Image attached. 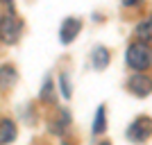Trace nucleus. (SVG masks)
Returning <instances> with one entry per match:
<instances>
[{
	"label": "nucleus",
	"mask_w": 152,
	"mask_h": 145,
	"mask_svg": "<svg viewBox=\"0 0 152 145\" xmlns=\"http://www.w3.org/2000/svg\"><path fill=\"white\" fill-rule=\"evenodd\" d=\"M55 88H52V77H45L43 79V86H41V100L43 102H55V93H52Z\"/></svg>",
	"instance_id": "nucleus-11"
},
{
	"label": "nucleus",
	"mask_w": 152,
	"mask_h": 145,
	"mask_svg": "<svg viewBox=\"0 0 152 145\" xmlns=\"http://www.w3.org/2000/svg\"><path fill=\"white\" fill-rule=\"evenodd\" d=\"M64 145H70V143H64Z\"/></svg>",
	"instance_id": "nucleus-16"
},
{
	"label": "nucleus",
	"mask_w": 152,
	"mask_h": 145,
	"mask_svg": "<svg viewBox=\"0 0 152 145\" xmlns=\"http://www.w3.org/2000/svg\"><path fill=\"white\" fill-rule=\"evenodd\" d=\"M16 134H18V129H16V122L9 118H2L0 120V145H9L16 141Z\"/></svg>",
	"instance_id": "nucleus-6"
},
{
	"label": "nucleus",
	"mask_w": 152,
	"mask_h": 145,
	"mask_svg": "<svg viewBox=\"0 0 152 145\" xmlns=\"http://www.w3.org/2000/svg\"><path fill=\"white\" fill-rule=\"evenodd\" d=\"M125 136L132 143H145L152 136V118L150 116H139L136 120H132V125L127 127Z\"/></svg>",
	"instance_id": "nucleus-3"
},
{
	"label": "nucleus",
	"mask_w": 152,
	"mask_h": 145,
	"mask_svg": "<svg viewBox=\"0 0 152 145\" xmlns=\"http://www.w3.org/2000/svg\"><path fill=\"white\" fill-rule=\"evenodd\" d=\"M125 61L134 73H145L152 68V48L148 43L134 41L125 52Z\"/></svg>",
	"instance_id": "nucleus-1"
},
{
	"label": "nucleus",
	"mask_w": 152,
	"mask_h": 145,
	"mask_svg": "<svg viewBox=\"0 0 152 145\" xmlns=\"http://www.w3.org/2000/svg\"><path fill=\"white\" fill-rule=\"evenodd\" d=\"M100 145H111V143H107V141H102V143H100Z\"/></svg>",
	"instance_id": "nucleus-15"
},
{
	"label": "nucleus",
	"mask_w": 152,
	"mask_h": 145,
	"mask_svg": "<svg viewBox=\"0 0 152 145\" xmlns=\"http://www.w3.org/2000/svg\"><path fill=\"white\" fill-rule=\"evenodd\" d=\"M134 36H136V41H141V43H148V45L152 43V14L145 16L139 25L134 27Z\"/></svg>",
	"instance_id": "nucleus-7"
},
{
	"label": "nucleus",
	"mask_w": 152,
	"mask_h": 145,
	"mask_svg": "<svg viewBox=\"0 0 152 145\" xmlns=\"http://www.w3.org/2000/svg\"><path fill=\"white\" fill-rule=\"evenodd\" d=\"M2 2H5V5H9V7H12V0H2Z\"/></svg>",
	"instance_id": "nucleus-14"
},
{
	"label": "nucleus",
	"mask_w": 152,
	"mask_h": 145,
	"mask_svg": "<svg viewBox=\"0 0 152 145\" xmlns=\"http://www.w3.org/2000/svg\"><path fill=\"white\" fill-rule=\"evenodd\" d=\"M80 30H82V20H80V18H75V16L64 18L61 30H59V39H61V43H73L75 36L80 34Z\"/></svg>",
	"instance_id": "nucleus-5"
},
{
	"label": "nucleus",
	"mask_w": 152,
	"mask_h": 145,
	"mask_svg": "<svg viewBox=\"0 0 152 145\" xmlns=\"http://www.w3.org/2000/svg\"><path fill=\"white\" fill-rule=\"evenodd\" d=\"M136 2H139V0H123V5H125V7H134Z\"/></svg>",
	"instance_id": "nucleus-13"
},
{
	"label": "nucleus",
	"mask_w": 152,
	"mask_h": 145,
	"mask_svg": "<svg viewBox=\"0 0 152 145\" xmlns=\"http://www.w3.org/2000/svg\"><path fill=\"white\" fill-rule=\"evenodd\" d=\"M59 84H61L64 98L68 100V98H70V82H68V75H66V73H61V75H59Z\"/></svg>",
	"instance_id": "nucleus-12"
},
{
	"label": "nucleus",
	"mask_w": 152,
	"mask_h": 145,
	"mask_svg": "<svg viewBox=\"0 0 152 145\" xmlns=\"http://www.w3.org/2000/svg\"><path fill=\"white\" fill-rule=\"evenodd\" d=\"M127 91L136 98H148L152 93V77L143 75V73H134L127 79Z\"/></svg>",
	"instance_id": "nucleus-4"
},
{
	"label": "nucleus",
	"mask_w": 152,
	"mask_h": 145,
	"mask_svg": "<svg viewBox=\"0 0 152 145\" xmlns=\"http://www.w3.org/2000/svg\"><path fill=\"white\" fill-rule=\"evenodd\" d=\"M104 129H107V114H104V104H100L93 120V134H102Z\"/></svg>",
	"instance_id": "nucleus-10"
},
{
	"label": "nucleus",
	"mask_w": 152,
	"mask_h": 145,
	"mask_svg": "<svg viewBox=\"0 0 152 145\" xmlns=\"http://www.w3.org/2000/svg\"><path fill=\"white\" fill-rule=\"evenodd\" d=\"M20 34H23V20L16 14H2L0 16V41L2 43H18Z\"/></svg>",
	"instance_id": "nucleus-2"
},
{
	"label": "nucleus",
	"mask_w": 152,
	"mask_h": 145,
	"mask_svg": "<svg viewBox=\"0 0 152 145\" xmlns=\"http://www.w3.org/2000/svg\"><path fill=\"white\" fill-rule=\"evenodd\" d=\"M109 66V50L107 48H95L93 50V68L95 70H104Z\"/></svg>",
	"instance_id": "nucleus-9"
},
{
	"label": "nucleus",
	"mask_w": 152,
	"mask_h": 145,
	"mask_svg": "<svg viewBox=\"0 0 152 145\" xmlns=\"http://www.w3.org/2000/svg\"><path fill=\"white\" fill-rule=\"evenodd\" d=\"M16 79H18V73L14 66H9V63L0 66V91H9L16 84Z\"/></svg>",
	"instance_id": "nucleus-8"
}]
</instances>
